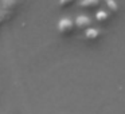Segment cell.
Returning a JSON list of instances; mask_svg holds the SVG:
<instances>
[{
    "instance_id": "cell-1",
    "label": "cell",
    "mask_w": 125,
    "mask_h": 114,
    "mask_svg": "<svg viewBox=\"0 0 125 114\" xmlns=\"http://www.w3.org/2000/svg\"><path fill=\"white\" fill-rule=\"evenodd\" d=\"M19 4L20 3H19V1H16V0H4V1H1V3H0L1 10H0V11L3 12L4 19H6V20L11 19V16L16 12Z\"/></svg>"
},
{
    "instance_id": "cell-2",
    "label": "cell",
    "mask_w": 125,
    "mask_h": 114,
    "mask_svg": "<svg viewBox=\"0 0 125 114\" xmlns=\"http://www.w3.org/2000/svg\"><path fill=\"white\" fill-rule=\"evenodd\" d=\"M58 32L63 36H69L74 32L75 30V24L70 18H62V19L58 22Z\"/></svg>"
},
{
    "instance_id": "cell-3",
    "label": "cell",
    "mask_w": 125,
    "mask_h": 114,
    "mask_svg": "<svg viewBox=\"0 0 125 114\" xmlns=\"http://www.w3.org/2000/svg\"><path fill=\"white\" fill-rule=\"evenodd\" d=\"M83 39L89 43H94V42L100 40L101 39V31L98 28H87L85 30V34H83Z\"/></svg>"
},
{
    "instance_id": "cell-4",
    "label": "cell",
    "mask_w": 125,
    "mask_h": 114,
    "mask_svg": "<svg viewBox=\"0 0 125 114\" xmlns=\"http://www.w3.org/2000/svg\"><path fill=\"white\" fill-rule=\"evenodd\" d=\"M74 24H75V27L79 28V30H87V28H90L92 19H90L89 16H86V15H79V16H77V19L74 20Z\"/></svg>"
},
{
    "instance_id": "cell-5",
    "label": "cell",
    "mask_w": 125,
    "mask_h": 114,
    "mask_svg": "<svg viewBox=\"0 0 125 114\" xmlns=\"http://www.w3.org/2000/svg\"><path fill=\"white\" fill-rule=\"evenodd\" d=\"M109 14H108V11L106 10H100V11H97L95 12V20L97 22H100V23H106L109 20Z\"/></svg>"
},
{
    "instance_id": "cell-6",
    "label": "cell",
    "mask_w": 125,
    "mask_h": 114,
    "mask_svg": "<svg viewBox=\"0 0 125 114\" xmlns=\"http://www.w3.org/2000/svg\"><path fill=\"white\" fill-rule=\"evenodd\" d=\"M79 6H81L82 8L93 10V8H97V7L100 6V3H98L97 0H83V1L79 3Z\"/></svg>"
},
{
    "instance_id": "cell-7",
    "label": "cell",
    "mask_w": 125,
    "mask_h": 114,
    "mask_svg": "<svg viewBox=\"0 0 125 114\" xmlns=\"http://www.w3.org/2000/svg\"><path fill=\"white\" fill-rule=\"evenodd\" d=\"M106 6H109L110 7V11L112 12H117V4L116 3H113V1H108V3H106Z\"/></svg>"
},
{
    "instance_id": "cell-8",
    "label": "cell",
    "mask_w": 125,
    "mask_h": 114,
    "mask_svg": "<svg viewBox=\"0 0 125 114\" xmlns=\"http://www.w3.org/2000/svg\"><path fill=\"white\" fill-rule=\"evenodd\" d=\"M73 4V1H59V7L65 8V7H70Z\"/></svg>"
},
{
    "instance_id": "cell-9",
    "label": "cell",
    "mask_w": 125,
    "mask_h": 114,
    "mask_svg": "<svg viewBox=\"0 0 125 114\" xmlns=\"http://www.w3.org/2000/svg\"><path fill=\"white\" fill-rule=\"evenodd\" d=\"M4 20H6L4 19V15H3V12L0 11V27H1V24L4 23Z\"/></svg>"
}]
</instances>
